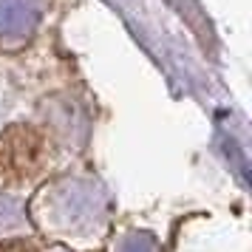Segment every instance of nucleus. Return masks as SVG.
<instances>
[{
	"instance_id": "1",
	"label": "nucleus",
	"mask_w": 252,
	"mask_h": 252,
	"mask_svg": "<svg viewBox=\"0 0 252 252\" xmlns=\"http://www.w3.org/2000/svg\"><path fill=\"white\" fill-rule=\"evenodd\" d=\"M37 0H0V46L17 43L37 26Z\"/></svg>"
},
{
	"instance_id": "2",
	"label": "nucleus",
	"mask_w": 252,
	"mask_h": 252,
	"mask_svg": "<svg viewBox=\"0 0 252 252\" xmlns=\"http://www.w3.org/2000/svg\"><path fill=\"white\" fill-rule=\"evenodd\" d=\"M119 252H156V241L145 235V232H136V235H127L122 241V250Z\"/></svg>"
},
{
	"instance_id": "3",
	"label": "nucleus",
	"mask_w": 252,
	"mask_h": 252,
	"mask_svg": "<svg viewBox=\"0 0 252 252\" xmlns=\"http://www.w3.org/2000/svg\"><path fill=\"white\" fill-rule=\"evenodd\" d=\"M0 252H37V250L29 247V244H23V241H12V244H3Z\"/></svg>"
}]
</instances>
